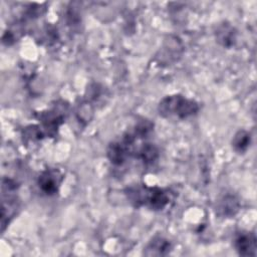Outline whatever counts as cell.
<instances>
[{"label":"cell","instance_id":"obj_1","mask_svg":"<svg viewBox=\"0 0 257 257\" xmlns=\"http://www.w3.org/2000/svg\"><path fill=\"white\" fill-rule=\"evenodd\" d=\"M124 194L128 202L135 207H148L154 211H161L170 202V194L167 190L159 187L136 185L125 189Z\"/></svg>","mask_w":257,"mask_h":257},{"label":"cell","instance_id":"obj_2","mask_svg":"<svg viewBox=\"0 0 257 257\" xmlns=\"http://www.w3.org/2000/svg\"><path fill=\"white\" fill-rule=\"evenodd\" d=\"M200 109L199 103L182 94H170L161 99L158 104L159 114L165 118L186 119L194 116Z\"/></svg>","mask_w":257,"mask_h":257},{"label":"cell","instance_id":"obj_3","mask_svg":"<svg viewBox=\"0 0 257 257\" xmlns=\"http://www.w3.org/2000/svg\"><path fill=\"white\" fill-rule=\"evenodd\" d=\"M136 137L133 133H125L120 141L112 142L106 149L108 161L114 166L123 165L130 158L133 152V146L136 142Z\"/></svg>","mask_w":257,"mask_h":257},{"label":"cell","instance_id":"obj_4","mask_svg":"<svg viewBox=\"0 0 257 257\" xmlns=\"http://www.w3.org/2000/svg\"><path fill=\"white\" fill-rule=\"evenodd\" d=\"M66 106L67 104H65L63 107ZM63 107L60 108V104H57L51 109L41 111L38 114V119L42 124L41 128H43V131L51 137L56 135L59 126L64 122L66 108L63 109Z\"/></svg>","mask_w":257,"mask_h":257},{"label":"cell","instance_id":"obj_5","mask_svg":"<svg viewBox=\"0 0 257 257\" xmlns=\"http://www.w3.org/2000/svg\"><path fill=\"white\" fill-rule=\"evenodd\" d=\"M63 175L57 169H46L41 172L37 179V185L40 191L46 196L55 195L60 188Z\"/></svg>","mask_w":257,"mask_h":257},{"label":"cell","instance_id":"obj_6","mask_svg":"<svg viewBox=\"0 0 257 257\" xmlns=\"http://www.w3.org/2000/svg\"><path fill=\"white\" fill-rule=\"evenodd\" d=\"M234 246L239 255H256V237L250 232H239L234 239Z\"/></svg>","mask_w":257,"mask_h":257},{"label":"cell","instance_id":"obj_7","mask_svg":"<svg viewBox=\"0 0 257 257\" xmlns=\"http://www.w3.org/2000/svg\"><path fill=\"white\" fill-rule=\"evenodd\" d=\"M215 35H216L217 41L222 46H224L226 48H230L236 42L237 31L231 24H229L227 22H223L222 24H219L217 26Z\"/></svg>","mask_w":257,"mask_h":257},{"label":"cell","instance_id":"obj_8","mask_svg":"<svg viewBox=\"0 0 257 257\" xmlns=\"http://www.w3.org/2000/svg\"><path fill=\"white\" fill-rule=\"evenodd\" d=\"M240 203L234 195H226L222 197L217 205V214L221 217L230 218L239 211Z\"/></svg>","mask_w":257,"mask_h":257},{"label":"cell","instance_id":"obj_9","mask_svg":"<svg viewBox=\"0 0 257 257\" xmlns=\"http://www.w3.org/2000/svg\"><path fill=\"white\" fill-rule=\"evenodd\" d=\"M171 249L172 244L168 239L156 237L148 244L144 253L148 256H164L169 254Z\"/></svg>","mask_w":257,"mask_h":257},{"label":"cell","instance_id":"obj_10","mask_svg":"<svg viewBox=\"0 0 257 257\" xmlns=\"http://www.w3.org/2000/svg\"><path fill=\"white\" fill-rule=\"evenodd\" d=\"M250 144L251 135L245 130L238 131L232 140V147L234 151L238 154H244L248 150Z\"/></svg>","mask_w":257,"mask_h":257},{"label":"cell","instance_id":"obj_11","mask_svg":"<svg viewBox=\"0 0 257 257\" xmlns=\"http://www.w3.org/2000/svg\"><path fill=\"white\" fill-rule=\"evenodd\" d=\"M138 158L142 160L145 165H152L159 158V150L154 144L146 143L141 147Z\"/></svg>","mask_w":257,"mask_h":257},{"label":"cell","instance_id":"obj_12","mask_svg":"<svg viewBox=\"0 0 257 257\" xmlns=\"http://www.w3.org/2000/svg\"><path fill=\"white\" fill-rule=\"evenodd\" d=\"M22 137H23V140L26 144L36 143V142L43 139L44 132L41 130L40 126L32 124V125H28L24 128Z\"/></svg>","mask_w":257,"mask_h":257},{"label":"cell","instance_id":"obj_13","mask_svg":"<svg viewBox=\"0 0 257 257\" xmlns=\"http://www.w3.org/2000/svg\"><path fill=\"white\" fill-rule=\"evenodd\" d=\"M153 130L154 123L152 121H150L149 119H142L136 124L133 134L136 139H144L147 138L153 132Z\"/></svg>","mask_w":257,"mask_h":257},{"label":"cell","instance_id":"obj_14","mask_svg":"<svg viewBox=\"0 0 257 257\" xmlns=\"http://www.w3.org/2000/svg\"><path fill=\"white\" fill-rule=\"evenodd\" d=\"M84 105L79 106V110L77 112L78 114V118L81 121H89V119H91L92 117V113H93V109L91 107V105L89 103H83Z\"/></svg>","mask_w":257,"mask_h":257},{"label":"cell","instance_id":"obj_15","mask_svg":"<svg viewBox=\"0 0 257 257\" xmlns=\"http://www.w3.org/2000/svg\"><path fill=\"white\" fill-rule=\"evenodd\" d=\"M2 41L6 45H11L15 41V36H14L13 32L9 31V30L5 31V33L2 36Z\"/></svg>","mask_w":257,"mask_h":257}]
</instances>
